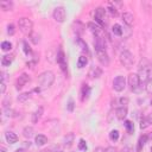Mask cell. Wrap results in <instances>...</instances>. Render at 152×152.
I'll return each instance as SVG.
<instances>
[{"label": "cell", "instance_id": "c3c4849f", "mask_svg": "<svg viewBox=\"0 0 152 152\" xmlns=\"http://www.w3.org/2000/svg\"><path fill=\"white\" fill-rule=\"evenodd\" d=\"M0 152H6V148H5L4 146H1V147H0Z\"/></svg>", "mask_w": 152, "mask_h": 152}, {"label": "cell", "instance_id": "ffe728a7", "mask_svg": "<svg viewBox=\"0 0 152 152\" xmlns=\"http://www.w3.org/2000/svg\"><path fill=\"white\" fill-rule=\"evenodd\" d=\"M115 114H116V118L119 120H124L126 119L127 116V108L126 107H119L116 110H115Z\"/></svg>", "mask_w": 152, "mask_h": 152}, {"label": "cell", "instance_id": "6da1fadb", "mask_svg": "<svg viewBox=\"0 0 152 152\" xmlns=\"http://www.w3.org/2000/svg\"><path fill=\"white\" fill-rule=\"evenodd\" d=\"M53 81H55V74L50 70H46L38 76V82L40 84V88H43V89L51 87Z\"/></svg>", "mask_w": 152, "mask_h": 152}, {"label": "cell", "instance_id": "7c38bea8", "mask_svg": "<svg viewBox=\"0 0 152 152\" xmlns=\"http://www.w3.org/2000/svg\"><path fill=\"white\" fill-rule=\"evenodd\" d=\"M102 75V69L97 65H91L89 68V71H88V76L89 78H99L100 76Z\"/></svg>", "mask_w": 152, "mask_h": 152}, {"label": "cell", "instance_id": "4dcf8cb0", "mask_svg": "<svg viewBox=\"0 0 152 152\" xmlns=\"http://www.w3.org/2000/svg\"><path fill=\"white\" fill-rule=\"evenodd\" d=\"M148 140V137H147V134H144V135H141L140 138H139V141H138V151L146 144V141Z\"/></svg>", "mask_w": 152, "mask_h": 152}, {"label": "cell", "instance_id": "8d00e7d4", "mask_svg": "<svg viewBox=\"0 0 152 152\" xmlns=\"http://www.w3.org/2000/svg\"><path fill=\"white\" fill-rule=\"evenodd\" d=\"M108 12H109V13H110V15H113V17H116V15H118V10H116V7H115L113 4H109Z\"/></svg>", "mask_w": 152, "mask_h": 152}, {"label": "cell", "instance_id": "277c9868", "mask_svg": "<svg viewBox=\"0 0 152 152\" xmlns=\"http://www.w3.org/2000/svg\"><path fill=\"white\" fill-rule=\"evenodd\" d=\"M138 77H139L140 84L146 83V82L151 78V77H150V66H148V65H142V64H140V68H139V71H138Z\"/></svg>", "mask_w": 152, "mask_h": 152}, {"label": "cell", "instance_id": "f1b7e54d", "mask_svg": "<svg viewBox=\"0 0 152 152\" xmlns=\"http://www.w3.org/2000/svg\"><path fill=\"white\" fill-rule=\"evenodd\" d=\"M119 135H120V133H119L118 129H112V131L109 132V139H110V141H113V142L118 141Z\"/></svg>", "mask_w": 152, "mask_h": 152}, {"label": "cell", "instance_id": "f6af8a7d", "mask_svg": "<svg viewBox=\"0 0 152 152\" xmlns=\"http://www.w3.org/2000/svg\"><path fill=\"white\" fill-rule=\"evenodd\" d=\"M0 86H1V90H0V91H1V94H4L5 90H6V83H5V80H1V84H0Z\"/></svg>", "mask_w": 152, "mask_h": 152}, {"label": "cell", "instance_id": "bcb514c9", "mask_svg": "<svg viewBox=\"0 0 152 152\" xmlns=\"http://www.w3.org/2000/svg\"><path fill=\"white\" fill-rule=\"evenodd\" d=\"M93 152H104V148H102V147H96Z\"/></svg>", "mask_w": 152, "mask_h": 152}, {"label": "cell", "instance_id": "b9f144b4", "mask_svg": "<svg viewBox=\"0 0 152 152\" xmlns=\"http://www.w3.org/2000/svg\"><path fill=\"white\" fill-rule=\"evenodd\" d=\"M119 103L121 104V107H126L128 104V99L127 97H120L119 99Z\"/></svg>", "mask_w": 152, "mask_h": 152}, {"label": "cell", "instance_id": "9c48e42d", "mask_svg": "<svg viewBox=\"0 0 152 152\" xmlns=\"http://www.w3.org/2000/svg\"><path fill=\"white\" fill-rule=\"evenodd\" d=\"M127 82H128V86L132 90L137 91L138 87L140 86V81H139V77H138V74H129L128 75V78H127Z\"/></svg>", "mask_w": 152, "mask_h": 152}, {"label": "cell", "instance_id": "5b68a950", "mask_svg": "<svg viewBox=\"0 0 152 152\" xmlns=\"http://www.w3.org/2000/svg\"><path fill=\"white\" fill-rule=\"evenodd\" d=\"M52 17L53 19L57 21V23H63L66 18V12H65V8L63 6H57L55 10H53V13H52Z\"/></svg>", "mask_w": 152, "mask_h": 152}, {"label": "cell", "instance_id": "836d02e7", "mask_svg": "<svg viewBox=\"0 0 152 152\" xmlns=\"http://www.w3.org/2000/svg\"><path fill=\"white\" fill-rule=\"evenodd\" d=\"M77 147L80 151H86L87 150V142L84 139H80L78 140V144H77Z\"/></svg>", "mask_w": 152, "mask_h": 152}, {"label": "cell", "instance_id": "9a60e30c", "mask_svg": "<svg viewBox=\"0 0 152 152\" xmlns=\"http://www.w3.org/2000/svg\"><path fill=\"white\" fill-rule=\"evenodd\" d=\"M151 124H152V112L148 113L147 115H145V116L140 120V128H141V129H145V128H147Z\"/></svg>", "mask_w": 152, "mask_h": 152}, {"label": "cell", "instance_id": "5bb4252c", "mask_svg": "<svg viewBox=\"0 0 152 152\" xmlns=\"http://www.w3.org/2000/svg\"><path fill=\"white\" fill-rule=\"evenodd\" d=\"M121 18H122V21H124L127 26H132L133 23H134V15H133L131 12H124L122 15H121Z\"/></svg>", "mask_w": 152, "mask_h": 152}, {"label": "cell", "instance_id": "ac0fdd59", "mask_svg": "<svg viewBox=\"0 0 152 152\" xmlns=\"http://www.w3.org/2000/svg\"><path fill=\"white\" fill-rule=\"evenodd\" d=\"M72 27H74V31H75L77 34H81V33H83V31H84V28H86L84 24H83V23H81L80 20H76V21H74V24H72Z\"/></svg>", "mask_w": 152, "mask_h": 152}, {"label": "cell", "instance_id": "7dc6e473", "mask_svg": "<svg viewBox=\"0 0 152 152\" xmlns=\"http://www.w3.org/2000/svg\"><path fill=\"white\" fill-rule=\"evenodd\" d=\"M24 146H25V147H30V146H31V142H30V141H25V142H24Z\"/></svg>", "mask_w": 152, "mask_h": 152}, {"label": "cell", "instance_id": "e0dca14e", "mask_svg": "<svg viewBox=\"0 0 152 152\" xmlns=\"http://www.w3.org/2000/svg\"><path fill=\"white\" fill-rule=\"evenodd\" d=\"M5 139H6V141H7L8 144H15V142L18 141V135H17L15 133L8 131V132L5 133Z\"/></svg>", "mask_w": 152, "mask_h": 152}, {"label": "cell", "instance_id": "f907efd6", "mask_svg": "<svg viewBox=\"0 0 152 152\" xmlns=\"http://www.w3.org/2000/svg\"><path fill=\"white\" fill-rule=\"evenodd\" d=\"M147 137H148V139H152V133H151V134H148Z\"/></svg>", "mask_w": 152, "mask_h": 152}, {"label": "cell", "instance_id": "4316f807", "mask_svg": "<svg viewBox=\"0 0 152 152\" xmlns=\"http://www.w3.org/2000/svg\"><path fill=\"white\" fill-rule=\"evenodd\" d=\"M112 32H113L115 36H122V34H124V28L121 27V25L114 24L113 27H112Z\"/></svg>", "mask_w": 152, "mask_h": 152}, {"label": "cell", "instance_id": "ee69618b", "mask_svg": "<svg viewBox=\"0 0 152 152\" xmlns=\"http://www.w3.org/2000/svg\"><path fill=\"white\" fill-rule=\"evenodd\" d=\"M104 152H119L115 147H113V146H109V147H106L104 148Z\"/></svg>", "mask_w": 152, "mask_h": 152}, {"label": "cell", "instance_id": "60d3db41", "mask_svg": "<svg viewBox=\"0 0 152 152\" xmlns=\"http://www.w3.org/2000/svg\"><path fill=\"white\" fill-rule=\"evenodd\" d=\"M14 32H15L14 25H13V24H10V25H7V33H8L10 36H13V34H14Z\"/></svg>", "mask_w": 152, "mask_h": 152}, {"label": "cell", "instance_id": "484cf974", "mask_svg": "<svg viewBox=\"0 0 152 152\" xmlns=\"http://www.w3.org/2000/svg\"><path fill=\"white\" fill-rule=\"evenodd\" d=\"M33 133H34V129H33V127L32 126H26V127H24V129H23V135L25 137V138H31L32 135H33Z\"/></svg>", "mask_w": 152, "mask_h": 152}, {"label": "cell", "instance_id": "8fae6325", "mask_svg": "<svg viewBox=\"0 0 152 152\" xmlns=\"http://www.w3.org/2000/svg\"><path fill=\"white\" fill-rule=\"evenodd\" d=\"M94 48L95 50H106V39L101 34H96L94 37Z\"/></svg>", "mask_w": 152, "mask_h": 152}, {"label": "cell", "instance_id": "4fadbf2b", "mask_svg": "<svg viewBox=\"0 0 152 152\" xmlns=\"http://www.w3.org/2000/svg\"><path fill=\"white\" fill-rule=\"evenodd\" d=\"M30 82V76L27 75V74H25V72H23L20 76H19V78L17 80V84H15V88L19 90V89H21L26 83H28Z\"/></svg>", "mask_w": 152, "mask_h": 152}, {"label": "cell", "instance_id": "f5cc1de1", "mask_svg": "<svg viewBox=\"0 0 152 152\" xmlns=\"http://www.w3.org/2000/svg\"><path fill=\"white\" fill-rule=\"evenodd\" d=\"M150 104H151V106H152V99H151V101H150Z\"/></svg>", "mask_w": 152, "mask_h": 152}, {"label": "cell", "instance_id": "f546056e", "mask_svg": "<svg viewBox=\"0 0 152 152\" xmlns=\"http://www.w3.org/2000/svg\"><path fill=\"white\" fill-rule=\"evenodd\" d=\"M30 97H31V93L26 91V93H23V94H19L18 95V101L19 102H26Z\"/></svg>", "mask_w": 152, "mask_h": 152}, {"label": "cell", "instance_id": "30bf717a", "mask_svg": "<svg viewBox=\"0 0 152 152\" xmlns=\"http://www.w3.org/2000/svg\"><path fill=\"white\" fill-rule=\"evenodd\" d=\"M95 52H96V57H97L99 62L102 65L107 66L109 64V56H108L107 51L106 50H95Z\"/></svg>", "mask_w": 152, "mask_h": 152}, {"label": "cell", "instance_id": "74e56055", "mask_svg": "<svg viewBox=\"0 0 152 152\" xmlns=\"http://www.w3.org/2000/svg\"><path fill=\"white\" fill-rule=\"evenodd\" d=\"M23 50H24V52H25V55H31L32 53V50H31V48H30V45L27 44V42H24L23 43Z\"/></svg>", "mask_w": 152, "mask_h": 152}, {"label": "cell", "instance_id": "681fc988", "mask_svg": "<svg viewBox=\"0 0 152 152\" xmlns=\"http://www.w3.org/2000/svg\"><path fill=\"white\" fill-rule=\"evenodd\" d=\"M129 151H131V148H128V147H127V148H125L122 152H129Z\"/></svg>", "mask_w": 152, "mask_h": 152}, {"label": "cell", "instance_id": "7a4b0ae2", "mask_svg": "<svg viewBox=\"0 0 152 152\" xmlns=\"http://www.w3.org/2000/svg\"><path fill=\"white\" fill-rule=\"evenodd\" d=\"M18 26H19V30L24 33V34H31L33 31V23L31 21V19H28V18H25V17H23V18H20L19 20H18Z\"/></svg>", "mask_w": 152, "mask_h": 152}, {"label": "cell", "instance_id": "ab89813d", "mask_svg": "<svg viewBox=\"0 0 152 152\" xmlns=\"http://www.w3.org/2000/svg\"><path fill=\"white\" fill-rule=\"evenodd\" d=\"M74 108H75V102H74L72 99H69L68 104H66V109H68L69 112H74Z\"/></svg>", "mask_w": 152, "mask_h": 152}, {"label": "cell", "instance_id": "816d5d0a", "mask_svg": "<svg viewBox=\"0 0 152 152\" xmlns=\"http://www.w3.org/2000/svg\"><path fill=\"white\" fill-rule=\"evenodd\" d=\"M15 152H23V150H15Z\"/></svg>", "mask_w": 152, "mask_h": 152}, {"label": "cell", "instance_id": "3957f363", "mask_svg": "<svg viewBox=\"0 0 152 152\" xmlns=\"http://www.w3.org/2000/svg\"><path fill=\"white\" fill-rule=\"evenodd\" d=\"M119 59H120V63H121L125 68H127V69L132 68V65H133V63H134V57H133V55H132L128 50H124V51L120 53Z\"/></svg>", "mask_w": 152, "mask_h": 152}, {"label": "cell", "instance_id": "d6986e66", "mask_svg": "<svg viewBox=\"0 0 152 152\" xmlns=\"http://www.w3.org/2000/svg\"><path fill=\"white\" fill-rule=\"evenodd\" d=\"M0 7L2 11H12L13 10V1L11 0H2L0 1Z\"/></svg>", "mask_w": 152, "mask_h": 152}, {"label": "cell", "instance_id": "d4e9b609", "mask_svg": "<svg viewBox=\"0 0 152 152\" xmlns=\"http://www.w3.org/2000/svg\"><path fill=\"white\" fill-rule=\"evenodd\" d=\"M13 59H14V57H13L12 55H5V56L1 58V64H2V66H10V65L12 64Z\"/></svg>", "mask_w": 152, "mask_h": 152}, {"label": "cell", "instance_id": "d6a6232c", "mask_svg": "<svg viewBox=\"0 0 152 152\" xmlns=\"http://www.w3.org/2000/svg\"><path fill=\"white\" fill-rule=\"evenodd\" d=\"M125 127H126V129H127V132L131 134V133H133V131H134V125H133V122L131 121V120H126L125 121Z\"/></svg>", "mask_w": 152, "mask_h": 152}, {"label": "cell", "instance_id": "f35d334b", "mask_svg": "<svg viewBox=\"0 0 152 152\" xmlns=\"http://www.w3.org/2000/svg\"><path fill=\"white\" fill-rule=\"evenodd\" d=\"M4 113H5V115L6 116H15V112L13 110V109H11V108H8V107H6V108H4Z\"/></svg>", "mask_w": 152, "mask_h": 152}, {"label": "cell", "instance_id": "cb8c5ba5", "mask_svg": "<svg viewBox=\"0 0 152 152\" xmlns=\"http://www.w3.org/2000/svg\"><path fill=\"white\" fill-rule=\"evenodd\" d=\"M90 91H91V90H90V87H89L88 84H83V86H82V88H81V95H82V100H83V101L89 97Z\"/></svg>", "mask_w": 152, "mask_h": 152}, {"label": "cell", "instance_id": "44dd1931", "mask_svg": "<svg viewBox=\"0 0 152 152\" xmlns=\"http://www.w3.org/2000/svg\"><path fill=\"white\" fill-rule=\"evenodd\" d=\"M74 139H75L74 133H68V134L64 137V139H63V145H64L65 147H70V146L72 145V142H74Z\"/></svg>", "mask_w": 152, "mask_h": 152}, {"label": "cell", "instance_id": "d590c367", "mask_svg": "<svg viewBox=\"0 0 152 152\" xmlns=\"http://www.w3.org/2000/svg\"><path fill=\"white\" fill-rule=\"evenodd\" d=\"M1 49H2V51H10L12 49V44L10 42L5 40V42L1 43Z\"/></svg>", "mask_w": 152, "mask_h": 152}, {"label": "cell", "instance_id": "52a82bcc", "mask_svg": "<svg viewBox=\"0 0 152 152\" xmlns=\"http://www.w3.org/2000/svg\"><path fill=\"white\" fill-rule=\"evenodd\" d=\"M56 61H57L61 70L63 72H66V58H65V55H64L62 49H58L57 55H56Z\"/></svg>", "mask_w": 152, "mask_h": 152}, {"label": "cell", "instance_id": "db71d44e", "mask_svg": "<svg viewBox=\"0 0 152 152\" xmlns=\"http://www.w3.org/2000/svg\"><path fill=\"white\" fill-rule=\"evenodd\" d=\"M151 151H152V147H151Z\"/></svg>", "mask_w": 152, "mask_h": 152}, {"label": "cell", "instance_id": "1f68e13d", "mask_svg": "<svg viewBox=\"0 0 152 152\" xmlns=\"http://www.w3.org/2000/svg\"><path fill=\"white\" fill-rule=\"evenodd\" d=\"M28 38H30V40H31L33 44H38V43H39V40H40L39 34H38V33H36V32H32V33L28 36Z\"/></svg>", "mask_w": 152, "mask_h": 152}, {"label": "cell", "instance_id": "7bdbcfd3", "mask_svg": "<svg viewBox=\"0 0 152 152\" xmlns=\"http://www.w3.org/2000/svg\"><path fill=\"white\" fill-rule=\"evenodd\" d=\"M77 43H78L80 45H82V50H83V51H86L87 53L89 52V51H88V46H87V44H86V43H84L82 39H78V40H77Z\"/></svg>", "mask_w": 152, "mask_h": 152}, {"label": "cell", "instance_id": "83f0119b", "mask_svg": "<svg viewBox=\"0 0 152 152\" xmlns=\"http://www.w3.org/2000/svg\"><path fill=\"white\" fill-rule=\"evenodd\" d=\"M87 63H88V58L84 55H81L78 57V61H77V66L78 68H83V66L87 65Z\"/></svg>", "mask_w": 152, "mask_h": 152}, {"label": "cell", "instance_id": "2e32d148", "mask_svg": "<svg viewBox=\"0 0 152 152\" xmlns=\"http://www.w3.org/2000/svg\"><path fill=\"white\" fill-rule=\"evenodd\" d=\"M43 112H44V109H43V107L40 106V107H38V108L32 113V115H31L32 124H37V122L40 120V118H42V115H43Z\"/></svg>", "mask_w": 152, "mask_h": 152}, {"label": "cell", "instance_id": "ba28073f", "mask_svg": "<svg viewBox=\"0 0 152 152\" xmlns=\"http://www.w3.org/2000/svg\"><path fill=\"white\" fill-rule=\"evenodd\" d=\"M126 88V80L124 76H116L113 80V89L115 91H122Z\"/></svg>", "mask_w": 152, "mask_h": 152}, {"label": "cell", "instance_id": "e575fe53", "mask_svg": "<svg viewBox=\"0 0 152 152\" xmlns=\"http://www.w3.org/2000/svg\"><path fill=\"white\" fill-rule=\"evenodd\" d=\"M145 89H146V93L152 95V77L145 83Z\"/></svg>", "mask_w": 152, "mask_h": 152}, {"label": "cell", "instance_id": "603a6c76", "mask_svg": "<svg viewBox=\"0 0 152 152\" xmlns=\"http://www.w3.org/2000/svg\"><path fill=\"white\" fill-rule=\"evenodd\" d=\"M88 27H89V30L96 36V34H100V31H101V26L99 25V24H96V23H93V21H90V23H88Z\"/></svg>", "mask_w": 152, "mask_h": 152}, {"label": "cell", "instance_id": "8992f818", "mask_svg": "<svg viewBox=\"0 0 152 152\" xmlns=\"http://www.w3.org/2000/svg\"><path fill=\"white\" fill-rule=\"evenodd\" d=\"M94 19H95V23L99 24L101 27L104 26V19H106V10L103 7H97L95 10V13H94Z\"/></svg>", "mask_w": 152, "mask_h": 152}, {"label": "cell", "instance_id": "7402d4cb", "mask_svg": "<svg viewBox=\"0 0 152 152\" xmlns=\"http://www.w3.org/2000/svg\"><path fill=\"white\" fill-rule=\"evenodd\" d=\"M34 142H36L37 146H43V145H45L48 142V138L44 134H38L34 138Z\"/></svg>", "mask_w": 152, "mask_h": 152}]
</instances>
